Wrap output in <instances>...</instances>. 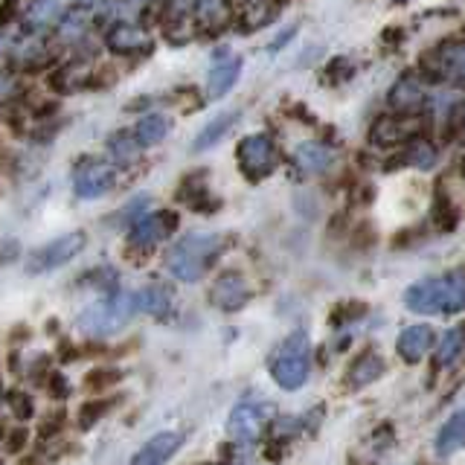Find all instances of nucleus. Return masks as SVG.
<instances>
[{
  "mask_svg": "<svg viewBox=\"0 0 465 465\" xmlns=\"http://www.w3.org/2000/svg\"><path fill=\"white\" fill-rule=\"evenodd\" d=\"M87 21H91V9L84 6H73L62 15V21L55 24V35L62 41H82Z\"/></svg>",
  "mask_w": 465,
  "mask_h": 465,
  "instance_id": "obj_29",
  "label": "nucleus"
},
{
  "mask_svg": "<svg viewBox=\"0 0 465 465\" xmlns=\"http://www.w3.org/2000/svg\"><path fill=\"white\" fill-rule=\"evenodd\" d=\"M294 35H297V26H288L285 33H280V35H276V38L268 44V53H271V55H276V53H280V50H282L285 44H288L291 38H294Z\"/></svg>",
  "mask_w": 465,
  "mask_h": 465,
  "instance_id": "obj_37",
  "label": "nucleus"
},
{
  "mask_svg": "<svg viewBox=\"0 0 465 465\" xmlns=\"http://www.w3.org/2000/svg\"><path fill=\"white\" fill-rule=\"evenodd\" d=\"M26 440H29V433L26 430H12L9 436H6V450H9V454H18V450L26 445Z\"/></svg>",
  "mask_w": 465,
  "mask_h": 465,
  "instance_id": "obj_36",
  "label": "nucleus"
},
{
  "mask_svg": "<svg viewBox=\"0 0 465 465\" xmlns=\"http://www.w3.org/2000/svg\"><path fill=\"white\" fill-rule=\"evenodd\" d=\"M326 82L329 84H338V82H349L355 76V62L352 58H346V55H338V58H331L329 67H326Z\"/></svg>",
  "mask_w": 465,
  "mask_h": 465,
  "instance_id": "obj_31",
  "label": "nucleus"
},
{
  "mask_svg": "<svg viewBox=\"0 0 465 465\" xmlns=\"http://www.w3.org/2000/svg\"><path fill=\"white\" fill-rule=\"evenodd\" d=\"M195 21L210 35L224 33L230 24V6L227 0H195Z\"/></svg>",
  "mask_w": 465,
  "mask_h": 465,
  "instance_id": "obj_23",
  "label": "nucleus"
},
{
  "mask_svg": "<svg viewBox=\"0 0 465 465\" xmlns=\"http://www.w3.org/2000/svg\"><path fill=\"white\" fill-rule=\"evenodd\" d=\"M183 445V433L178 430H163L152 436L134 457H131V465H166Z\"/></svg>",
  "mask_w": 465,
  "mask_h": 465,
  "instance_id": "obj_16",
  "label": "nucleus"
},
{
  "mask_svg": "<svg viewBox=\"0 0 465 465\" xmlns=\"http://www.w3.org/2000/svg\"><path fill=\"white\" fill-rule=\"evenodd\" d=\"M268 370H271V378L282 390H288V392L300 390L305 381H309V372H312L309 334H305L302 329L291 331L288 338L273 349V355L268 358Z\"/></svg>",
  "mask_w": 465,
  "mask_h": 465,
  "instance_id": "obj_3",
  "label": "nucleus"
},
{
  "mask_svg": "<svg viewBox=\"0 0 465 465\" xmlns=\"http://www.w3.org/2000/svg\"><path fill=\"white\" fill-rule=\"evenodd\" d=\"M137 309V291H120L108 300L91 302L87 309L79 314L76 326L91 334V338H105V334H116L131 317H134Z\"/></svg>",
  "mask_w": 465,
  "mask_h": 465,
  "instance_id": "obj_4",
  "label": "nucleus"
},
{
  "mask_svg": "<svg viewBox=\"0 0 465 465\" xmlns=\"http://www.w3.org/2000/svg\"><path fill=\"white\" fill-rule=\"evenodd\" d=\"M462 445H465V407H460V411L448 416V421L440 428V433H436L433 448L440 457H450V454H457Z\"/></svg>",
  "mask_w": 465,
  "mask_h": 465,
  "instance_id": "obj_21",
  "label": "nucleus"
},
{
  "mask_svg": "<svg viewBox=\"0 0 465 465\" xmlns=\"http://www.w3.org/2000/svg\"><path fill=\"white\" fill-rule=\"evenodd\" d=\"M87 244V236L84 230H76V232H64V236L53 239L50 244L38 247V251L29 253L26 259V271L29 273H47V271H55L67 265L70 259H76Z\"/></svg>",
  "mask_w": 465,
  "mask_h": 465,
  "instance_id": "obj_8",
  "label": "nucleus"
},
{
  "mask_svg": "<svg viewBox=\"0 0 465 465\" xmlns=\"http://www.w3.org/2000/svg\"><path fill=\"white\" fill-rule=\"evenodd\" d=\"M105 50L114 55H152L154 44L143 26L131 24V21H114L105 29Z\"/></svg>",
  "mask_w": 465,
  "mask_h": 465,
  "instance_id": "obj_12",
  "label": "nucleus"
},
{
  "mask_svg": "<svg viewBox=\"0 0 465 465\" xmlns=\"http://www.w3.org/2000/svg\"><path fill=\"white\" fill-rule=\"evenodd\" d=\"M210 302L222 312H239L251 302V288L239 271H224L210 288Z\"/></svg>",
  "mask_w": 465,
  "mask_h": 465,
  "instance_id": "obj_15",
  "label": "nucleus"
},
{
  "mask_svg": "<svg viewBox=\"0 0 465 465\" xmlns=\"http://www.w3.org/2000/svg\"><path fill=\"white\" fill-rule=\"evenodd\" d=\"M419 70L425 73L428 79L445 82L450 87L465 91V41L448 38L442 44H436L433 50L421 55Z\"/></svg>",
  "mask_w": 465,
  "mask_h": 465,
  "instance_id": "obj_5",
  "label": "nucleus"
},
{
  "mask_svg": "<svg viewBox=\"0 0 465 465\" xmlns=\"http://www.w3.org/2000/svg\"><path fill=\"white\" fill-rule=\"evenodd\" d=\"M421 123L419 116H407V114H390V116H378L370 128V145L378 149H390V145H401L407 140H413L421 134Z\"/></svg>",
  "mask_w": 465,
  "mask_h": 465,
  "instance_id": "obj_10",
  "label": "nucleus"
},
{
  "mask_svg": "<svg viewBox=\"0 0 465 465\" xmlns=\"http://www.w3.org/2000/svg\"><path fill=\"white\" fill-rule=\"evenodd\" d=\"M178 213L174 210H160V213H145L134 224L128 227V244L140 247V251H152L154 244L169 239L178 230Z\"/></svg>",
  "mask_w": 465,
  "mask_h": 465,
  "instance_id": "obj_9",
  "label": "nucleus"
},
{
  "mask_svg": "<svg viewBox=\"0 0 465 465\" xmlns=\"http://www.w3.org/2000/svg\"><path fill=\"white\" fill-rule=\"evenodd\" d=\"M465 349V326H454L442 334L440 346H436V361H440V367H450Z\"/></svg>",
  "mask_w": 465,
  "mask_h": 465,
  "instance_id": "obj_30",
  "label": "nucleus"
},
{
  "mask_svg": "<svg viewBox=\"0 0 465 465\" xmlns=\"http://www.w3.org/2000/svg\"><path fill=\"white\" fill-rule=\"evenodd\" d=\"M239 120H242V111L239 108H230L224 114L213 116V120L198 131V137L193 140V152H207V149H213V145H218V143H222L230 134L232 128H236Z\"/></svg>",
  "mask_w": 465,
  "mask_h": 465,
  "instance_id": "obj_20",
  "label": "nucleus"
},
{
  "mask_svg": "<svg viewBox=\"0 0 465 465\" xmlns=\"http://www.w3.org/2000/svg\"><path fill=\"white\" fill-rule=\"evenodd\" d=\"M102 413H105V404H99V401L84 404V407H82V413H79V425H82V428H91Z\"/></svg>",
  "mask_w": 465,
  "mask_h": 465,
  "instance_id": "obj_34",
  "label": "nucleus"
},
{
  "mask_svg": "<svg viewBox=\"0 0 465 465\" xmlns=\"http://www.w3.org/2000/svg\"><path fill=\"white\" fill-rule=\"evenodd\" d=\"M15 416H21V419L33 416V401H29L26 396H15Z\"/></svg>",
  "mask_w": 465,
  "mask_h": 465,
  "instance_id": "obj_39",
  "label": "nucleus"
},
{
  "mask_svg": "<svg viewBox=\"0 0 465 465\" xmlns=\"http://www.w3.org/2000/svg\"><path fill=\"white\" fill-rule=\"evenodd\" d=\"M273 419V404L265 399H244L232 407V413L227 419V433L236 442L251 445L265 433L268 421Z\"/></svg>",
  "mask_w": 465,
  "mask_h": 465,
  "instance_id": "obj_7",
  "label": "nucleus"
},
{
  "mask_svg": "<svg viewBox=\"0 0 465 465\" xmlns=\"http://www.w3.org/2000/svg\"><path fill=\"white\" fill-rule=\"evenodd\" d=\"M50 392L55 399H64V396H70V387H67V381L62 375H53V381H50Z\"/></svg>",
  "mask_w": 465,
  "mask_h": 465,
  "instance_id": "obj_38",
  "label": "nucleus"
},
{
  "mask_svg": "<svg viewBox=\"0 0 465 465\" xmlns=\"http://www.w3.org/2000/svg\"><path fill=\"white\" fill-rule=\"evenodd\" d=\"M430 215H433V224L440 227L442 232H450V230H457V224H460V213H457V203L450 201L448 189H445L442 183L433 189V207H430Z\"/></svg>",
  "mask_w": 465,
  "mask_h": 465,
  "instance_id": "obj_27",
  "label": "nucleus"
},
{
  "mask_svg": "<svg viewBox=\"0 0 465 465\" xmlns=\"http://www.w3.org/2000/svg\"><path fill=\"white\" fill-rule=\"evenodd\" d=\"M169 131H172L169 116H163V114H143L140 120H137V125H134V137H137V143L143 145V149H149V145L163 143Z\"/></svg>",
  "mask_w": 465,
  "mask_h": 465,
  "instance_id": "obj_26",
  "label": "nucleus"
},
{
  "mask_svg": "<svg viewBox=\"0 0 465 465\" xmlns=\"http://www.w3.org/2000/svg\"><path fill=\"white\" fill-rule=\"evenodd\" d=\"M58 108H62V102H58V99H55V102H53V99H50V102H44L41 108L33 111V120H44V116H53Z\"/></svg>",
  "mask_w": 465,
  "mask_h": 465,
  "instance_id": "obj_40",
  "label": "nucleus"
},
{
  "mask_svg": "<svg viewBox=\"0 0 465 465\" xmlns=\"http://www.w3.org/2000/svg\"><path fill=\"white\" fill-rule=\"evenodd\" d=\"M404 305L416 314H462L465 312V273L425 276L404 291Z\"/></svg>",
  "mask_w": 465,
  "mask_h": 465,
  "instance_id": "obj_1",
  "label": "nucleus"
},
{
  "mask_svg": "<svg viewBox=\"0 0 465 465\" xmlns=\"http://www.w3.org/2000/svg\"><path fill=\"white\" fill-rule=\"evenodd\" d=\"M392 4H411V0H392Z\"/></svg>",
  "mask_w": 465,
  "mask_h": 465,
  "instance_id": "obj_42",
  "label": "nucleus"
},
{
  "mask_svg": "<svg viewBox=\"0 0 465 465\" xmlns=\"http://www.w3.org/2000/svg\"><path fill=\"white\" fill-rule=\"evenodd\" d=\"M21 256V244L18 239H4L0 242V265H12L15 259Z\"/></svg>",
  "mask_w": 465,
  "mask_h": 465,
  "instance_id": "obj_33",
  "label": "nucleus"
},
{
  "mask_svg": "<svg viewBox=\"0 0 465 465\" xmlns=\"http://www.w3.org/2000/svg\"><path fill=\"white\" fill-rule=\"evenodd\" d=\"M137 309L145 312V314H152V317L166 320L172 314V297H169V291L160 288V285H149V288L137 291Z\"/></svg>",
  "mask_w": 465,
  "mask_h": 465,
  "instance_id": "obj_28",
  "label": "nucleus"
},
{
  "mask_svg": "<svg viewBox=\"0 0 465 465\" xmlns=\"http://www.w3.org/2000/svg\"><path fill=\"white\" fill-rule=\"evenodd\" d=\"M236 163H239V169L247 181L259 183V181L271 178V174L276 172V166H280V152H276V143L271 140V134L256 131V134H247L239 140Z\"/></svg>",
  "mask_w": 465,
  "mask_h": 465,
  "instance_id": "obj_6",
  "label": "nucleus"
},
{
  "mask_svg": "<svg viewBox=\"0 0 465 465\" xmlns=\"http://www.w3.org/2000/svg\"><path fill=\"white\" fill-rule=\"evenodd\" d=\"M116 381H120V372H116V370H94L91 375L84 378V384L91 390H99L102 384H116Z\"/></svg>",
  "mask_w": 465,
  "mask_h": 465,
  "instance_id": "obj_32",
  "label": "nucleus"
},
{
  "mask_svg": "<svg viewBox=\"0 0 465 465\" xmlns=\"http://www.w3.org/2000/svg\"><path fill=\"white\" fill-rule=\"evenodd\" d=\"M436 160H440V152H436V145L419 134L413 140H407L404 149L396 157H392V160H387L384 169L392 172V166H399V163L401 166H413V169H433Z\"/></svg>",
  "mask_w": 465,
  "mask_h": 465,
  "instance_id": "obj_18",
  "label": "nucleus"
},
{
  "mask_svg": "<svg viewBox=\"0 0 465 465\" xmlns=\"http://www.w3.org/2000/svg\"><path fill=\"white\" fill-rule=\"evenodd\" d=\"M381 38H384V44H387V41H390V44H399V41L404 38V33H401V26H390Z\"/></svg>",
  "mask_w": 465,
  "mask_h": 465,
  "instance_id": "obj_41",
  "label": "nucleus"
},
{
  "mask_svg": "<svg viewBox=\"0 0 465 465\" xmlns=\"http://www.w3.org/2000/svg\"><path fill=\"white\" fill-rule=\"evenodd\" d=\"M433 346V329L430 326H407L401 329L396 341V352L404 363H419Z\"/></svg>",
  "mask_w": 465,
  "mask_h": 465,
  "instance_id": "obj_19",
  "label": "nucleus"
},
{
  "mask_svg": "<svg viewBox=\"0 0 465 465\" xmlns=\"http://www.w3.org/2000/svg\"><path fill=\"white\" fill-rule=\"evenodd\" d=\"M276 15H280V0H247L239 15V33H256L276 21Z\"/></svg>",
  "mask_w": 465,
  "mask_h": 465,
  "instance_id": "obj_22",
  "label": "nucleus"
},
{
  "mask_svg": "<svg viewBox=\"0 0 465 465\" xmlns=\"http://www.w3.org/2000/svg\"><path fill=\"white\" fill-rule=\"evenodd\" d=\"M222 253H224V236H218V232H189V236L169 247L166 271L178 282H198Z\"/></svg>",
  "mask_w": 465,
  "mask_h": 465,
  "instance_id": "obj_2",
  "label": "nucleus"
},
{
  "mask_svg": "<svg viewBox=\"0 0 465 465\" xmlns=\"http://www.w3.org/2000/svg\"><path fill=\"white\" fill-rule=\"evenodd\" d=\"M242 4H247V0H242Z\"/></svg>",
  "mask_w": 465,
  "mask_h": 465,
  "instance_id": "obj_44",
  "label": "nucleus"
},
{
  "mask_svg": "<svg viewBox=\"0 0 465 465\" xmlns=\"http://www.w3.org/2000/svg\"><path fill=\"white\" fill-rule=\"evenodd\" d=\"M294 169L302 174V178H314V174H323L331 163H334V152L329 149L326 143H317V140H309V143H300L294 154Z\"/></svg>",
  "mask_w": 465,
  "mask_h": 465,
  "instance_id": "obj_17",
  "label": "nucleus"
},
{
  "mask_svg": "<svg viewBox=\"0 0 465 465\" xmlns=\"http://www.w3.org/2000/svg\"><path fill=\"white\" fill-rule=\"evenodd\" d=\"M114 183H116V172L108 163H99V160H87V163H82L76 174H73V193L82 201L108 195Z\"/></svg>",
  "mask_w": 465,
  "mask_h": 465,
  "instance_id": "obj_13",
  "label": "nucleus"
},
{
  "mask_svg": "<svg viewBox=\"0 0 465 465\" xmlns=\"http://www.w3.org/2000/svg\"><path fill=\"white\" fill-rule=\"evenodd\" d=\"M387 105L392 114H407V116H419L428 108V91L425 82H421L416 73H404V76L390 87L387 94Z\"/></svg>",
  "mask_w": 465,
  "mask_h": 465,
  "instance_id": "obj_14",
  "label": "nucleus"
},
{
  "mask_svg": "<svg viewBox=\"0 0 465 465\" xmlns=\"http://www.w3.org/2000/svg\"><path fill=\"white\" fill-rule=\"evenodd\" d=\"M462 169H465V160H462Z\"/></svg>",
  "mask_w": 465,
  "mask_h": 465,
  "instance_id": "obj_43",
  "label": "nucleus"
},
{
  "mask_svg": "<svg viewBox=\"0 0 465 465\" xmlns=\"http://www.w3.org/2000/svg\"><path fill=\"white\" fill-rule=\"evenodd\" d=\"M242 55H236L230 47H218L210 58V76H207V96L224 99L242 76Z\"/></svg>",
  "mask_w": 465,
  "mask_h": 465,
  "instance_id": "obj_11",
  "label": "nucleus"
},
{
  "mask_svg": "<svg viewBox=\"0 0 465 465\" xmlns=\"http://www.w3.org/2000/svg\"><path fill=\"white\" fill-rule=\"evenodd\" d=\"M108 154L116 166L128 169L131 163H137L140 154H143V145L137 143L134 131H114L108 137Z\"/></svg>",
  "mask_w": 465,
  "mask_h": 465,
  "instance_id": "obj_25",
  "label": "nucleus"
},
{
  "mask_svg": "<svg viewBox=\"0 0 465 465\" xmlns=\"http://www.w3.org/2000/svg\"><path fill=\"white\" fill-rule=\"evenodd\" d=\"M384 370H387V363H384L381 355L363 352V355L352 363V370H349L346 384L352 387V390H358V387H370V384H375L378 378L384 375Z\"/></svg>",
  "mask_w": 465,
  "mask_h": 465,
  "instance_id": "obj_24",
  "label": "nucleus"
},
{
  "mask_svg": "<svg viewBox=\"0 0 465 465\" xmlns=\"http://www.w3.org/2000/svg\"><path fill=\"white\" fill-rule=\"evenodd\" d=\"M21 0H0V33H4V26H9L15 21V15H18V6Z\"/></svg>",
  "mask_w": 465,
  "mask_h": 465,
  "instance_id": "obj_35",
  "label": "nucleus"
}]
</instances>
